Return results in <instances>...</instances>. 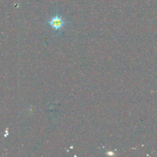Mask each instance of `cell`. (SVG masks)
I'll return each mask as SVG.
<instances>
[{"label": "cell", "mask_w": 157, "mask_h": 157, "mask_svg": "<svg viewBox=\"0 0 157 157\" xmlns=\"http://www.w3.org/2000/svg\"><path fill=\"white\" fill-rule=\"evenodd\" d=\"M48 23L55 30H60L63 28L65 22L60 16L56 15L48 21Z\"/></svg>", "instance_id": "6da1fadb"}]
</instances>
